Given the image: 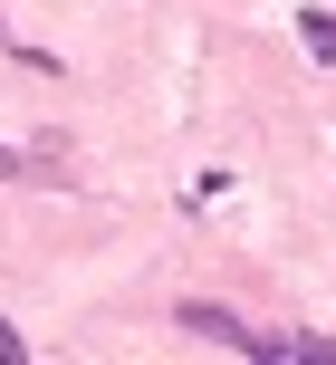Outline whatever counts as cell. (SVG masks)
I'll list each match as a JSON object with an SVG mask.
<instances>
[{"label":"cell","mask_w":336,"mask_h":365,"mask_svg":"<svg viewBox=\"0 0 336 365\" xmlns=\"http://www.w3.org/2000/svg\"><path fill=\"white\" fill-rule=\"evenodd\" d=\"M19 173H29V164H19V154H10V145H0V182H19Z\"/></svg>","instance_id":"obj_5"},{"label":"cell","mask_w":336,"mask_h":365,"mask_svg":"<svg viewBox=\"0 0 336 365\" xmlns=\"http://www.w3.org/2000/svg\"><path fill=\"white\" fill-rule=\"evenodd\" d=\"M173 327H192L202 346H221V356H260V327H241V317L211 308V298H183V308H173Z\"/></svg>","instance_id":"obj_1"},{"label":"cell","mask_w":336,"mask_h":365,"mask_svg":"<svg viewBox=\"0 0 336 365\" xmlns=\"http://www.w3.org/2000/svg\"><path fill=\"white\" fill-rule=\"evenodd\" d=\"M298 48L317 68H336V10H298Z\"/></svg>","instance_id":"obj_2"},{"label":"cell","mask_w":336,"mask_h":365,"mask_svg":"<svg viewBox=\"0 0 336 365\" xmlns=\"http://www.w3.org/2000/svg\"><path fill=\"white\" fill-rule=\"evenodd\" d=\"M0 48H10L19 68H38V77H58V58H48V48H29V38H10V19H0Z\"/></svg>","instance_id":"obj_3"},{"label":"cell","mask_w":336,"mask_h":365,"mask_svg":"<svg viewBox=\"0 0 336 365\" xmlns=\"http://www.w3.org/2000/svg\"><path fill=\"white\" fill-rule=\"evenodd\" d=\"M19 356H29V346H19V327L0 317V365H19Z\"/></svg>","instance_id":"obj_4"}]
</instances>
